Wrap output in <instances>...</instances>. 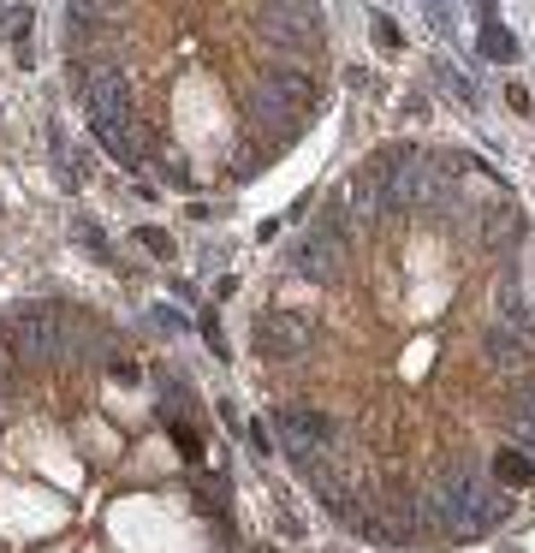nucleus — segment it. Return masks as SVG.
Wrapping results in <instances>:
<instances>
[{"label": "nucleus", "mask_w": 535, "mask_h": 553, "mask_svg": "<svg viewBox=\"0 0 535 553\" xmlns=\"http://www.w3.org/2000/svg\"><path fill=\"white\" fill-rule=\"evenodd\" d=\"M137 244H149L155 256H173V238H167V233H155V226H137Z\"/></svg>", "instance_id": "obj_6"}, {"label": "nucleus", "mask_w": 535, "mask_h": 553, "mask_svg": "<svg viewBox=\"0 0 535 553\" xmlns=\"http://www.w3.org/2000/svg\"><path fill=\"white\" fill-rule=\"evenodd\" d=\"M505 101H512L518 114H530V89H523V84H512V89H505Z\"/></svg>", "instance_id": "obj_9"}, {"label": "nucleus", "mask_w": 535, "mask_h": 553, "mask_svg": "<svg viewBox=\"0 0 535 553\" xmlns=\"http://www.w3.org/2000/svg\"><path fill=\"white\" fill-rule=\"evenodd\" d=\"M256 352L268 357V363H285V357H303V345H310V316H298V310H268V316H256Z\"/></svg>", "instance_id": "obj_2"}, {"label": "nucleus", "mask_w": 535, "mask_h": 553, "mask_svg": "<svg viewBox=\"0 0 535 553\" xmlns=\"http://www.w3.org/2000/svg\"><path fill=\"white\" fill-rule=\"evenodd\" d=\"M251 447H256V453H268V447H274V440H268V422H262V417L251 422Z\"/></svg>", "instance_id": "obj_8"}, {"label": "nucleus", "mask_w": 535, "mask_h": 553, "mask_svg": "<svg viewBox=\"0 0 535 553\" xmlns=\"http://www.w3.org/2000/svg\"><path fill=\"white\" fill-rule=\"evenodd\" d=\"M72 233H78V238H84V244H89V251H107V238H101V226H96V220H89V215H78V220H72Z\"/></svg>", "instance_id": "obj_5"}, {"label": "nucleus", "mask_w": 535, "mask_h": 553, "mask_svg": "<svg viewBox=\"0 0 535 553\" xmlns=\"http://www.w3.org/2000/svg\"><path fill=\"white\" fill-rule=\"evenodd\" d=\"M494 310L505 328H518V334L535 339V244L523 238L518 251H505V268H500V285H494Z\"/></svg>", "instance_id": "obj_1"}, {"label": "nucleus", "mask_w": 535, "mask_h": 553, "mask_svg": "<svg viewBox=\"0 0 535 553\" xmlns=\"http://www.w3.org/2000/svg\"><path fill=\"white\" fill-rule=\"evenodd\" d=\"M476 42H482V60H518V42L505 36V24L494 18V6H476Z\"/></svg>", "instance_id": "obj_4"}, {"label": "nucleus", "mask_w": 535, "mask_h": 553, "mask_svg": "<svg viewBox=\"0 0 535 553\" xmlns=\"http://www.w3.org/2000/svg\"><path fill=\"white\" fill-rule=\"evenodd\" d=\"M488 476H494V488H500V494L535 488V464H530V453H518V447H500V453L488 458Z\"/></svg>", "instance_id": "obj_3"}, {"label": "nucleus", "mask_w": 535, "mask_h": 553, "mask_svg": "<svg viewBox=\"0 0 535 553\" xmlns=\"http://www.w3.org/2000/svg\"><path fill=\"white\" fill-rule=\"evenodd\" d=\"M375 42H381V48H399V30H393L386 18H375Z\"/></svg>", "instance_id": "obj_7"}]
</instances>
